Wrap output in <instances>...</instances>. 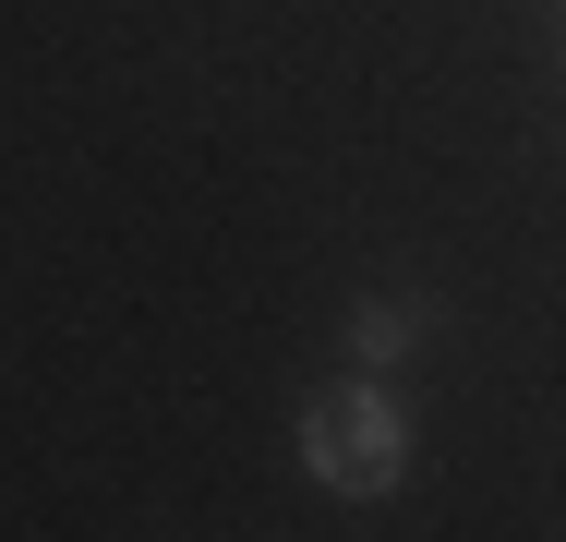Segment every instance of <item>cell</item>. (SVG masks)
Here are the masks:
<instances>
[{"instance_id":"1","label":"cell","mask_w":566,"mask_h":542,"mask_svg":"<svg viewBox=\"0 0 566 542\" xmlns=\"http://www.w3.org/2000/svg\"><path fill=\"white\" fill-rule=\"evenodd\" d=\"M302 470H314L326 494H361V507H386V494L410 482V410L386 398V374L349 362L338 386L302 410Z\"/></svg>"},{"instance_id":"2","label":"cell","mask_w":566,"mask_h":542,"mask_svg":"<svg viewBox=\"0 0 566 542\" xmlns=\"http://www.w3.org/2000/svg\"><path fill=\"white\" fill-rule=\"evenodd\" d=\"M422 302H361V314H349V362H361V374H398V362H410V350H422Z\"/></svg>"}]
</instances>
